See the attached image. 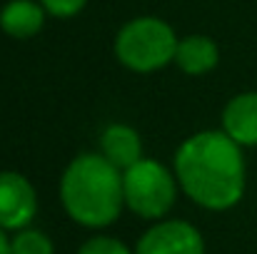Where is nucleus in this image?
<instances>
[{
  "label": "nucleus",
  "instance_id": "1",
  "mask_svg": "<svg viewBox=\"0 0 257 254\" xmlns=\"http://www.w3.org/2000/svg\"><path fill=\"white\" fill-rule=\"evenodd\" d=\"M175 174L185 194L212 212L235 207L245 194L242 147L225 130H205L185 140L175 155Z\"/></svg>",
  "mask_w": 257,
  "mask_h": 254
},
{
  "label": "nucleus",
  "instance_id": "2",
  "mask_svg": "<svg viewBox=\"0 0 257 254\" xmlns=\"http://www.w3.org/2000/svg\"><path fill=\"white\" fill-rule=\"evenodd\" d=\"M60 199L65 212L83 227H107L125 207L122 169L105 155L75 157L60 179Z\"/></svg>",
  "mask_w": 257,
  "mask_h": 254
},
{
  "label": "nucleus",
  "instance_id": "3",
  "mask_svg": "<svg viewBox=\"0 0 257 254\" xmlns=\"http://www.w3.org/2000/svg\"><path fill=\"white\" fill-rule=\"evenodd\" d=\"M177 38L160 18H135L115 38L117 60L135 73H153L175 60Z\"/></svg>",
  "mask_w": 257,
  "mask_h": 254
},
{
  "label": "nucleus",
  "instance_id": "4",
  "mask_svg": "<svg viewBox=\"0 0 257 254\" xmlns=\"http://www.w3.org/2000/svg\"><path fill=\"white\" fill-rule=\"evenodd\" d=\"M125 204L145 219H160L175 204V179L165 165L158 160L143 157L122 172Z\"/></svg>",
  "mask_w": 257,
  "mask_h": 254
},
{
  "label": "nucleus",
  "instance_id": "5",
  "mask_svg": "<svg viewBox=\"0 0 257 254\" xmlns=\"http://www.w3.org/2000/svg\"><path fill=\"white\" fill-rule=\"evenodd\" d=\"M135 254H205V239L190 222L165 219L138 239Z\"/></svg>",
  "mask_w": 257,
  "mask_h": 254
},
{
  "label": "nucleus",
  "instance_id": "6",
  "mask_svg": "<svg viewBox=\"0 0 257 254\" xmlns=\"http://www.w3.org/2000/svg\"><path fill=\"white\" fill-rule=\"evenodd\" d=\"M38 212L33 184L18 172H0V227L5 232L25 229Z\"/></svg>",
  "mask_w": 257,
  "mask_h": 254
},
{
  "label": "nucleus",
  "instance_id": "7",
  "mask_svg": "<svg viewBox=\"0 0 257 254\" xmlns=\"http://www.w3.org/2000/svg\"><path fill=\"white\" fill-rule=\"evenodd\" d=\"M222 130L240 147H257V92H240L225 105Z\"/></svg>",
  "mask_w": 257,
  "mask_h": 254
},
{
  "label": "nucleus",
  "instance_id": "8",
  "mask_svg": "<svg viewBox=\"0 0 257 254\" xmlns=\"http://www.w3.org/2000/svg\"><path fill=\"white\" fill-rule=\"evenodd\" d=\"M100 150H102L100 155H105V160H110L122 172L143 160L140 135L127 125H110L100 137Z\"/></svg>",
  "mask_w": 257,
  "mask_h": 254
},
{
  "label": "nucleus",
  "instance_id": "9",
  "mask_svg": "<svg viewBox=\"0 0 257 254\" xmlns=\"http://www.w3.org/2000/svg\"><path fill=\"white\" fill-rule=\"evenodd\" d=\"M45 8L43 3H33V0H10L3 10H0V28L18 40L33 38L35 33H40L43 23H45Z\"/></svg>",
  "mask_w": 257,
  "mask_h": 254
},
{
  "label": "nucleus",
  "instance_id": "10",
  "mask_svg": "<svg viewBox=\"0 0 257 254\" xmlns=\"http://www.w3.org/2000/svg\"><path fill=\"white\" fill-rule=\"evenodd\" d=\"M220 60V50L212 38L205 35H190L177 43L175 50V63L182 73L187 75H205L210 73Z\"/></svg>",
  "mask_w": 257,
  "mask_h": 254
},
{
  "label": "nucleus",
  "instance_id": "11",
  "mask_svg": "<svg viewBox=\"0 0 257 254\" xmlns=\"http://www.w3.org/2000/svg\"><path fill=\"white\" fill-rule=\"evenodd\" d=\"M10 254H55V249L48 234L25 227L10 239Z\"/></svg>",
  "mask_w": 257,
  "mask_h": 254
},
{
  "label": "nucleus",
  "instance_id": "12",
  "mask_svg": "<svg viewBox=\"0 0 257 254\" xmlns=\"http://www.w3.org/2000/svg\"><path fill=\"white\" fill-rule=\"evenodd\" d=\"M78 254H135L125 247V242L115 237H92L78 249Z\"/></svg>",
  "mask_w": 257,
  "mask_h": 254
},
{
  "label": "nucleus",
  "instance_id": "13",
  "mask_svg": "<svg viewBox=\"0 0 257 254\" xmlns=\"http://www.w3.org/2000/svg\"><path fill=\"white\" fill-rule=\"evenodd\" d=\"M43 8L55 18H73L85 8L87 0H40Z\"/></svg>",
  "mask_w": 257,
  "mask_h": 254
},
{
  "label": "nucleus",
  "instance_id": "14",
  "mask_svg": "<svg viewBox=\"0 0 257 254\" xmlns=\"http://www.w3.org/2000/svg\"><path fill=\"white\" fill-rule=\"evenodd\" d=\"M0 254H10V239L5 237V229L0 227Z\"/></svg>",
  "mask_w": 257,
  "mask_h": 254
}]
</instances>
